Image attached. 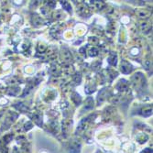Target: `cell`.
Listing matches in <instances>:
<instances>
[{
	"label": "cell",
	"instance_id": "cell-1",
	"mask_svg": "<svg viewBox=\"0 0 153 153\" xmlns=\"http://www.w3.org/2000/svg\"><path fill=\"white\" fill-rule=\"evenodd\" d=\"M131 70H132V68H131V65L127 62V61H123L121 63V71L124 72V73H129L131 72Z\"/></svg>",
	"mask_w": 153,
	"mask_h": 153
},
{
	"label": "cell",
	"instance_id": "cell-2",
	"mask_svg": "<svg viewBox=\"0 0 153 153\" xmlns=\"http://www.w3.org/2000/svg\"><path fill=\"white\" fill-rule=\"evenodd\" d=\"M117 88L120 91H125V90H127V83L125 80H121V81L119 82V83L117 84Z\"/></svg>",
	"mask_w": 153,
	"mask_h": 153
},
{
	"label": "cell",
	"instance_id": "cell-3",
	"mask_svg": "<svg viewBox=\"0 0 153 153\" xmlns=\"http://www.w3.org/2000/svg\"><path fill=\"white\" fill-rule=\"evenodd\" d=\"M108 62L110 64H112V65L116 64V54H111L110 57L108 58Z\"/></svg>",
	"mask_w": 153,
	"mask_h": 153
},
{
	"label": "cell",
	"instance_id": "cell-4",
	"mask_svg": "<svg viewBox=\"0 0 153 153\" xmlns=\"http://www.w3.org/2000/svg\"><path fill=\"white\" fill-rule=\"evenodd\" d=\"M62 6H63V7L66 8V10H68V11H72V7H71V6L69 5V3L67 1L62 2Z\"/></svg>",
	"mask_w": 153,
	"mask_h": 153
},
{
	"label": "cell",
	"instance_id": "cell-5",
	"mask_svg": "<svg viewBox=\"0 0 153 153\" xmlns=\"http://www.w3.org/2000/svg\"><path fill=\"white\" fill-rule=\"evenodd\" d=\"M143 153H152V151H151L149 149H145V150L143 151Z\"/></svg>",
	"mask_w": 153,
	"mask_h": 153
}]
</instances>
